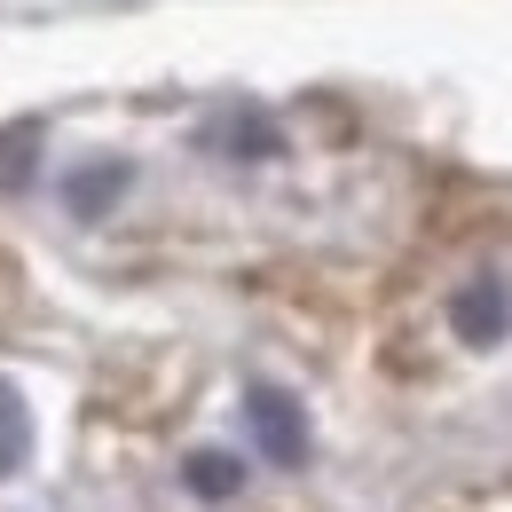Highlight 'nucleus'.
I'll list each match as a JSON object with an SVG mask.
<instances>
[{
  "label": "nucleus",
  "mask_w": 512,
  "mask_h": 512,
  "mask_svg": "<svg viewBox=\"0 0 512 512\" xmlns=\"http://www.w3.org/2000/svg\"><path fill=\"white\" fill-rule=\"evenodd\" d=\"M197 142H205L213 158H245V166L284 158V134H276V119H268L260 103H229L221 119H205V127H197Z\"/></svg>",
  "instance_id": "nucleus-1"
},
{
  "label": "nucleus",
  "mask_w": 512,
  "mask_h": 512,
  "mask_svg": "<svg viewBox=\"0 0 512 512\" xmlns=\"http://www.w3.org/2000/svg\"><path fill=\"white\" fill-rule=\"evenodd\" d=\"M245 418H253V442L268 449L276 465H308V418H300V402H292V394L253 386V394H245Z\"/></svg>",
  "instance_id": "nucleus-2"
},
{
  "label": "nucleus",
  "mask_w": 512,
  "mask_h": 512,
  "mask_svg": "<svg viewBox=\"0 0 512 512\" xmlns=\"http://www.w3.org/2000/svg\"><path fill=\"white\" fill-rule=\"evenodd\" d=\"M449 331L465 339V347H497L512 331V292L497 276H481V284H465L457 300H449Z\"/></svg>",
  "instance_id": "nucleus-3"
},
{
  "label": "nucleus",
  "mask_w": 512,
  "mask_h": 512,
  "mask_svg": "<svg viewBox=\"0 0 512 512\" xmlns=\"http://www.w3.org/2000/svg\"><path fill=\"white\" fill-rule=\"evenodd\" d=\"M127 182H134V166H127V158H103V166H79V174L64 182V205L79 213V221H103V213H111V205L127 197Z\"/></svg>",
  "instance_id": "nucleus-4"
},
{
  "label": "nucleus",
  "mask_w": 512,
  "mask_h": 512,
  "mask_svg": "<svg viewBox=\"0 0 512 512\" xmlns=\"http://www.w3.org/2000/svg\"><path fill=\"white\" fill-rule=\"evenodd\" d=\"M182 481H190V497H205V505H229V497L245 489V465H237L229 449H190Z\"/></svg>",
  "instance_id": "nucleus-5"
},
{
  "label": "nucleus",
  "mask_w": 512,
  "mask_h": 512,
  "mask_svg": "<svg viewBox=\"0 0 512 512\" xmlns=\"http://www.w3.org/2000/svg\"><path fill=\"white\" fill-rule=\"evenodd\" d=\"M32 457V418H24V394L0 379V473H16Z\"/></svg>",
  "instance_id": "nucleus-6"
},
{
  "label": "nucleus",
  "mask_w": 512,
  "mask_h": 512,
  "mask_svg": "<svg viewBox=\"0 0 512 512\" xmlns=\"http://www.w3.org/2000/svg\"><path fill=\"white\" fill-rule=\"evenodd\" d=\"M32 150H40V127H0V190L32 182Z\"/></svg>",
  "instance_id": "nucleus-7"
}]
</instances>
